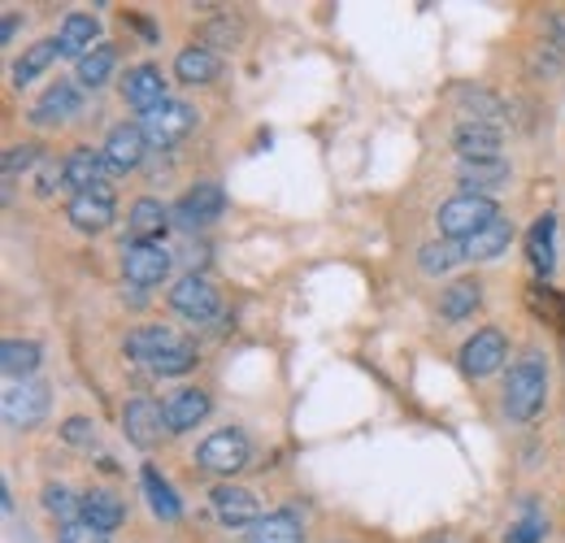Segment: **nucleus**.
<instances>
[{
	"label": "nucleus",
	"mask_w": 565,
	"mask_h": 543,
	"mask_svg": "<svg viewBox=\"0 0 565 543\" xmlns=\"http://www.w3.org/2000/svg\"><path fill=\"white\" fill-rule=\"evenodd\" d=\"M548 401V365L544 356L531 348L522 352L513 365H509V379H504V413L513 422H531L540 417V408Z\"/></svg>",
	"instance_id": "f257e3e1"
},
{
	"label": "nucleus",
	"mask_w": 565,
	"mask_h": 543,
	"mask_svg": "<svg viewBox=\"0 0 565 543\" xmlns=\"http://www.w3.org/2000/svg\"><path fill=\"white\" fill-rule=\"evenodd\" d=\"M495 217H500V209L495 201L488 196H470V192H461V196H452V201L439 204V235L444 239H452V244H461V239H470V235H479L483 226H492Z\"/></svg>",
	"instance_id": "f03ea898"
},
{
	"label": "nucleus",
	"mask_w": 565,
	"mask_h": 543,
	"mask_svg": "<svg viewBox=\"0 0 565 543\" xmlns=\"http://www.w3.org/2000/svg\"><path fill=\"white\" fill-rule=\"evenodd\" d=\"M49 383L40 379H22V383H9L4 396H0V413H4V426L9 430H31L49 417Z\"/></svg>",
	"instance_id": "7ed1b4c3"
},
{
	"label": "nucleus",
	"mask_w": 565,
	"mask_h": 543,
	"mask_svg": "<svg viewBox=\"0 0 565 543\" xmlns=\"http://www.w3.org/2000/svg\"><path fill=\"white\" fill-rule=\"evenodd\" d=\"M253 457V444L239 435V430H213L210 439L196 448V466L210 470V475H239Z\"/></svg>",
	"instance_id": "20e7f679"
},
{
	"label": "nucleus",
	"mask_w": 565,
	"mask_h": 543,
	"mask_svg": "<svg viewBox=\"0 0 565 543\" xmlns=\"http://www.w3.org/2000/svg\"><path fill=\"white\" fill-rule=\"evenodd\" d=\"M192 127H196V109L183 105V100H166V105L148 109L140 118V131L152 148H174Z\"/></svg>",
	"instance_id": "39448f33"
},
{
	"label": "nucleus",
	"mask_w": 565,
	"mask_h": 543,
	"mask_svg": "<svg viewBox=\"0 0 565 543\" xmlns=\"http://www.w3.org/2000/svg\"><path fill=\"white\" fill-rule=\"evenodd\" d=\"M217 291H213V283L205 274H183L179 283H174V291H170V309L174 313H183L188 322H210L217 318Z\"/></svg>",
	"instance_id": "423d86ee"
},
{
	"label": "nucleus",
	"mask_w": 565,
	"mask_h": 543,
	"mask_svg": "<svg viewBox=\"0 0 565 543\" xmlns=\"http://www.w3.org/2000/svg\"><path fill=\"white\" fill-rule=\"evenodd\" d=\"M66 217H71L74 231H83V235H100V231H109V222H114V188H109V183H96L92 192L71 196Z\"/></svg>",
	"instance_id": "0eeeda50"
},
{
	"label": "nucleus",
	"mask_w": 565,
	"mask_h": 543,
	"mask_svg": "<svg viewBox=\"0 0 565 543\" xmlns=\"http://www.w3.org/2000/svg\"><path fill=\"white\" fill-rule=\"evenodd\" d=\"M222 209H226L222 188H217V183H196L183 201L170 209V217H174V226H183V231H201V226H210V222L222 217Z\"/></svg>",
	"instance_id": "6e6552de"
},
{
	"label": "nucleus",
	"mask_w": 565,
	"mask_h": 543,
	"mask_svg": "<svg viewBox=\"0 0 565 543\" xmlns=\"http://www.w3.org/2000/svg\"><path fill=\"white\" fill-rule=\"evenodd\" d=\"M122 274L131 287H157L170 274V253L161 244H127L122 248Z\"/></svg>",
	"instance_id": "1a4fd4ad"
},
{
	"label": "nucleus",
	"mask_w": 565,
	"mask_h": 543,
	"mask_svg": "<svg viewBox=\"0 0 565 543\" xmlns=\"http://www.w3.org/2000/svg\"><path fill=\"white\" fill-rule=\"evenodd\" d=\"M504 361H509V343H504V336H500L495 327L479 331L475 340L461 348V370H466L470 379H488Z\"/></svg>",
	"instance_id": "9d476101"
},
{
	"label": "nucleus",
	"mask_w": 565,
	"mask_h": 543,
	"mask_svg": "<svg viewBox=\"0 0 565 543\" xmlns=\"http://www.w3.org/2000/svg\"><path fill=\"white\" fill-rule=\"evenodd\" d=\"M122 430H127V439H131L136 448H157L161 435H170L166 408L152 405V401H131L127 413H122Z\"/></svg>",
	"instance_id": "9b49d317"
},
{
	"label": "nucleus",
	"mask_w": 565,
	"mask_h": 543,
	"mask_svg": "<svg viewBox=\"0 0 565 543\" xmlns=\"http://www.w3.org/2000/svg\"><path fill=\"white\" fill-rule=\"evenodd\" d=\"M78 109H83V92H78L74 83H53V87L35 100L31 123H35V127H62V123L78 118Z\"/></svg>",
	"instance_id": "f8f14e48"
},
{
	"label": "nucleus",
	"mask_w": 565,
	"mask_h": 543,
	"mask_svg": "<svg viewBox=\"0 0 565 543\" xmlns=\"http://www.w3.org/2000/svg\"><path fill=\"white\" fill-rule=\"evenodd\" d=\"M210 504L222 526H253V522H262V518H257V500H253V491H244V487L217 482L210 491Z\"/></svg>",
	"instance_id": "ddd939ff"
},
{
	"label": "nucleus",
	"mask_w": 565,
	"mask_h": 543,
	"mask_svg": "<svg viewBox=\"0 0 565 543\" xmlns=\"http://www.w3.org/2000/svg\"><path fill=\"white\" fill-rule=\"evenodd\" d=\"M122 100L136 105L140 114L157 109V105H166L170 96H166V78H161V70L148 66V62L127 70V78H122Z\"/></svg>",
	"instance_id": "4468645a"
},
{
	"label": "nucleus",
	"mask_w": 565,
	"mask_h": 543,
	"mask_svg": "<svg viewBox=\"0 0 565 543\" xmlns=\"http://www.w3.org/2000/svg\"><path fill=\"white\" fill-rule=\"evenodd\" d=\"M62 170H66V188H71L74 196L92 192L96 183H105V174H114L105 152H92V148H74L71 157L62 161Z\"/></svg>",
	"instance_id": "2eb2a0df"
},
{
	"label": "nucleus",
	"mask_w": 565,
	"mask_h": 543,
	"mask_svg": "<svg viewBox=\"0 0 565 543\" xmlns=\"http://www.w3.org/2000/svg\"><path fill=\"white\" fill-rule=\"evenodd\" d=\"M143 148H148V139H143L140 127H127V123H122V127L109 131L100 152H105V161H109L114 174H127V170H136L143 161Z\"/></svg>",
	"instance_id": "dca6fc26"
},
{
	"label": "nucleus",
	"mask_w": 565,
	"mask_h": 543,
	"mask_svg": "<svg viewBox=\"0 0 565 543\" xmlns=\"http://www.w3.org/2000/svg\"><path fill=\"white\" fill-rule=\"evenodd\" d=\"M513 235H518V226L509 217H495L492 226H483L479 235L461 239V262H495L513 244Z\"/></svg>",
	"instance_id": "f3484780"
},
{
	"label": "nucleus",
	"mask_w": 565,
	"mask_h": 543,
	"mask_svg": "<svg viewBox=\"0 0 565 543\" xmlns=\"http://www.w3.org/2000/svg\"><path fill=\"white\" fill-rule=\"evenodd\" d=\"M452 148L461 152V161H500V127L461 123L452 131Z\"/></svg>",
	"instance_id": "a211bd4d"
},
{
	"label": "nucleus",
	"mask_w": 565,
	"mask_h": 543,
	"mask_svg": "<svg viewBox=\"0 0 565 543\" xmlns=\"http://www.w3.org/2000/svg\"><path fill=\"white\" fill-rule=\"evenodd\" d=\"M457 183L470 192V196H488L492 201V192H500L504 183H509V161L500 157V161H461L457 166Z\"/></svg>",
	"instance_id": "6ab92c4d"
},
{
	"label": "nucleus",
	"mask_w": 565,
	"mask_h": 543,
	"mask_svg": "<svg viewBox=\"0 0 565 543\" xmlns=\"http://www.w3.org/2000/svg\"><path fill=\"white\" fill-rule=\"evenodd\" d=\"M161 408H166V426H170V435H179V430H192L196 422L210 417V396H205L201 387H183V392H174Z\"/></svg>",
	"instance_id": "aec40b11"
},
{
	"label": "nucleus",
	"mask_w": 565,
	"mask_h": 543,
	"mask_svg": "<svg viewBox=\"0 0 565 543\" xmlns=\"http://www.w3.org/2000/svg\"><path fill=\"white\" fill-rule=\"evenodd\" d=\"M127 226H131V244H157L166 235V226H170V209L161 201H152V196H143V201L131 204Z\"/></svg>",
	"instance_id": "412c9836"
},
{
	"label": "nucleus",
	"mask_w": 565,
	"mask_h": 543,
	"mask_svg": "<svg viewBox=\"0 0 565 543\" xmlns=\"http://www.w3.org/2000/svg\"><path fill=\"white\" fill-rule=\"evenodd\" d=\"M188 336H179V331H170V327H140L136 336H127V352L143 361V365H152V361H161L166 352H174V348H183Z\"/></svg>",
	"instance_id": "4be33fe9"
},
{
	"label": "nucleus",
	"mask_w": 565,
	"mask_h": 543,
	"mask_svg": "<svg viewBox=\"0 0 565 543\" xmlns=\"http://www.w3.org/2000/svg\"><path fill=\"white\" fill-rule=\"evenodd\" d=\"M96 35H100V22L92 13H71L57 31V44H62V57H74L83 62L92 49H96Z\"/></svg>",
	"instance_id": "5701e85b"
},
{
	"label": "nucleus",
	"mask_w": 565,
	"mask_h": 543,
	"mask_svg": "<svg viewBox=\"0 0 565 543\" xmlns=\"http://www.w3.org/2000/svg\"><path fill=\"white\" fill-rule=\"evenodd\" d=\"M44 352L35 340H4L0 343V370L9 374V383H22V379H35Z\"/></svg>",
	"instance_id": "b1692460"
},
{
	"label": "nucleus",
	"mask_w": 565,
	"mask_h": 543,
	"mask_svg": "<svg viewBox=\"0 0 565 543\" xmlns=\"http://www.w3.org/2000/svg\"><path fill=\"white\" fill-rule=\"evenodd\" d=\"M217 70H222V62L213 57V49H183L179 57H174V74H179V83H188V87H205V83H213L217 78Z\"/></svg>",
	"instance_id": "393cba45"
},
{
	"label": "nucleus",
	"mask_w": 565,
	"mask_h": 543,
	"mask_svg": "<svg viewBox=\"0 0 565 543\" xmlns=\"http://www.w3.org/2000/svg\"><path fill=\"white\" fill-rule=\"evenodd\" d=\"M553 235H557V217H553V213H544V217L531 226V235H526V257H531V270L544 274V278L553 274V262H557Z\"/></svg>",
	"instance_id": "a878e982"
},
{
	"label": "nucleus",
	"mask_w": 565,
	"mask_h": 543,
	"mask_svg": "<svg viewBox=\"0 0 565 543\" xmlns=\"http://www.w3.org/2000/svg\"><path fill=\"white\" fill-rule=\"evenodd\" d=\"M83 522H92L100 531H118L127 522V504L114 491H87L83 496Z\"/></svg>",
	"instance_id": "bb28decb"
},
{
	"label": "nucleus",
	"mask_w": 565,
	"mask_h": 543,
	"mask_svg": "<svg viewBox=\"0 0 565 543\" xmlns=\"http://www.w3.org/2000/svg\"><path fill=\"white\" fill-rule=\"evenodd\" d=\"M248 543H305V531H300V522L291 518V513H266L262 522H253L248 526Z\"/></svg>",
	"instance_id": "cd10ccee"
},
{
	"label": "nucleus",
	"mask_w": 565,
	"mask_h": 543,
	"mask_svg": "<svg viewBox=\"0 0 565 543\" xmlns=\"http://www.w3.org/2000/svg\"><path fill=\"white\" fill-rule=\"evenodd\" d=\"M479 300H483V287H479L475 278H461V283H452L448 291H439V313H444L448 322H461V318H470V313L479 309Z\"/></svg>",
	"instance_id": "c85d7f7f"
},
{
	"label": "nucleus",
	"mask_w": 565,
	"mask_h": 543,
	"mask_svg": "<svg viewBox=\"0 0 565 543\" xmlns=\"http://www.w3.org/2000/svg\"><path fill=\"white\" fill-rule=\"evenodd\" d=\"M62 53V44L57 40H40V44H31L22 57H18V66H13V87H26V83H35L44 70L53 66V57Z\"/></svg>",
	"instance_id": "c756f323"
},
{
	"label": "nucleus",
	"mask_w": 565,
	"mask_h": 543,
	"mask_svg": "<svg viewBox=\"0 0 565 543\" xmlns=\"http://www.w3.org/2000/svg\"><path fill=\"white\" fill-rule=\"evenodd\" d=\"M452 100L466 109V123L495 127V123H500V114H504V109H500V100H495V96H488L483 87H457V92H452Z\"/></svg>",
	"instance_id": "7c9ffc66"
},
{
	"label": "nucleus",
	"mask_w": 565,
	"mask_h": 543,
	"mask_svg": "<svg viewBox=\"0 0 565 543\" xmlns=\"http://www.w3.org/2000/svg\"><path fill=\"white\" fill-rule=\"evenodd\" d=\"M143 496H148V504H152V513H157L161 522H179V513H183V504H179V496H174V487H170L166 478L157 475L152 466L143 470Z\"/></svg>",
	"instance_id": "2f4dec72"
},
{
	"label": "nucleus",
	"mask_w": 565,
	"mask_h": 543,
	"mask_svg": "<svg viewBox=\"0 0 565 543\" xmlns=\"http://www.w3.org/2000/svg\"><path fill=\"white\" fill-rule=\"evenodd\" d=\"M114 62H118L114 44H96V49L78 62V83H83V87H100V83L114 74Z\"/></svg>",
	"instance_id": "473e14b6"
},
{
	"label": "nucleus",
	"mask_w": 565,
	"mask_h": 543,
	"mask_svg": "<svg viewBox=\"0 0 565 543\" xmlns=\"http://www.w3.org/2000/svg\"><path fill=\"white\" fill-rule=\"evenodd\" d=\"M457 262H461V244H452V239L426 244L423 253H418V270L423 274H448Z\"/></svg>",
	"instance_id": "72a5a7b5"
},
{
	"label": "nucleus",
	"mask_w": 565,
	"mask_h": 543,
	"mask_svg": "<svg viewBox=\"0 0 565 543\" xmlns=\"http://www.w3.org/2000/svg\"><path fill=\"white\" fill-rule=\"evenodd\" d=\"M44 509L53 513V518H62V526L66 522H78L83 518V496H74V491H66V487H44Z\"/></svg>",
	"instance_id": "f704fd0d"
},
{
	"label": "nucleus",
	"mask_w": 565,
	"mask_h": 543,
	"mask_svg": "<svg viewBox=\"0 0 565 543\" xmlns=\"http://www.w3.org/2000/svg\"><path fill=\"white\" fill-rule=\"evenodd\" d=\"M544 535H548V518L526 504V513L504 531V543H544Z\"/></svg>",
	"instance_id": "c9c22d12"
},
{
	"label": "nucleus",
	"mask_w": 565,
	"mask_h": 543,
	"mask_svg": "<svg viewBox=\"0 0 565 543\" xmlns=\"http://www.w3.org/2000/svg\"><path fill=\"white\" fill-rule=\"evenodd\" d=\"M31 166H40V148H35V143H13V148H4V183H13L18 174H26Z\"/></svg>",
	"instance_id": "e433bc0d"
},
{
	"label": "nucleus",
	"mask_w": 565,
	"mask_h": 543,
	"mask_svg": "<svg viewBox=\"0 0 565 543\" xmlns=\"http://www.w3.org/2000/svg\"><path fill=\"white\" fill-rule=\"evenodd\" d=\"M62 439H66L71 448H92V444H96V422H92V417H66Z\"/></svg>",
	"instance_id": "4c0bfd02"
},
{
	"label": "nucleus",
	"mask_w": 565,
	"mask_h": 543,
	"mask_svg": "<svg viewBox=\"0 0 565 543\" xmlns=\"http://www.w3.org/2000/svg\"><path fill=\"white\" fill-rule=\"evenodd\" d=\"M62 543H109V531H100V526H92V522H66L62 526Z\"/></svg>",
	"instance_id": "58836bf2"
},
{
	"label": "nucleus",
	"mask_w": 565,
	"mask_h": 543,
	"mask_svg": "<svg viewBox=\"0 0 565 543\" xmlns=\"http://www.w3.org/2000/svg\"><path fill=\"white\" fill-rule=\"evenodd\" d=\"M531 305H535V313H553L557 322H565V305L553 296V287H531Z\"/></svg>",
	"instance_id": "ea45409f"
},
{
	"label": "nucleus",
	"mask_w": 565,
	"mask_h": 543,
	"mask_svg": "<svg viewBox=\"0 0 565 543\" xmlns=\"http://www.w3.org/2000/svg\"><path fill=\"white\" fill-rule=\"evenodd\" d=\"M13 35H18V13H4V26H0V40L9 44Z\"/></svg>",
	"instance_id": "a19ab883"
},
{
	"label": "nucleus",
	"mask_w": 565,
	"mask_h": 543,
	"mask_svg": "<svg viewBox=\"0 0 565 543\" xmlns=\"http://www.w3.org/2000/svg\"><path fill=\"white\" fill-rule=\"evenodd\" d=\"M430 543H448V540H430Z\"/></svg>",
	"instance_id": "79ce46f5"
}]
</instances>
